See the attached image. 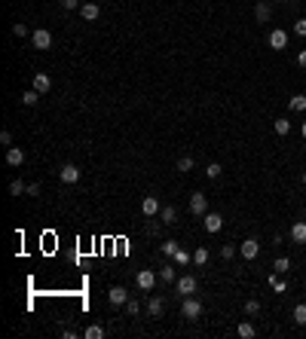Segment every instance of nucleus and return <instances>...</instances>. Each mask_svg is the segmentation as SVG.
Returning <instances> with one entry per match:
<instances>
[{
    "label": "nucleus",
    "mask_w": 306,
    "mask_h": 339,
    "mask_svg": "<svg viewBox=\"0 0 306 339\" xmlns=\"http://www.w3.org/2000/svg\"><path fill=\"white\" fill-rule=\"evenodd\" d=\"M0 144H3V147H12V135H9V132H0Z\"/></svg>",
    "instance_id": "obj_40"
},
{
    "label": "nucleus",
    "mask_w": 306,
    "mask_h": 339,
    "mask_svg": "<svg viewBox=\"0 0 306 339\" xmlns=\"http://www.w3.org/2000/svg\"><path fill=\"white\" fill-rule=\"evenodd\" d=\"M107 302H111L114 309L125 306V302H129V291H125V288H120V284H117V288H111V291H107Z\"/></svg>",
    "instance_id": "obj_6"
},
{
    "label": "nucleus",
    "mask_w": 306,
    "mask_h": 339,
    "mask_svg": "<svg viewBox=\"0 0 306 339\" xmlns=\"http://www.w3.org/2000/svg\"><path fill=\"white\" fill-rule=\"evenodd\" d=\"M31 89H37L40 95H49V89H52L49 74H34V86H31Z\"/></svg>",
    "instance_id": "obj_13"
},
{
    "label": "nucleus",
    "mask_w": 306,
    "mask_h": 339,
    "mask_svg": "<svg viewBox=\"0 0 306 339\" xmlns=\"http://www.w3.org/2000/svg\"><path fill=\"white\" fill-rule=\"evenodd\" d=\"M9 193H12V195H25V193H28V187H25L22 181H12V184H9Z\"/></svg>",
    "instance_id": "obj_32"
},
{
    "label": "nucleus",
    "mask_w": 306,
    "mask_h": 339,
    "mask_svg": "<svg viewBox=\"0 0 306 339\" xmlns=\"http://www.w3.org/2000/svg\"><path fill=\"white\" fill-rule=\"evenodd\" d=\"M239 254H242V260H254V257L260 254V242H257V239H245V242L239 244Z\"/></svg>",
    "instance_id": "obj_7"
},
{
    "label": "nucleus",
    "mask_w": 306,
    "mask_h": 339,
    "mask_svg": "<svg viewBox=\"0 0 306 339\" xmlns=\"http://www.w3.org/2000/svg\"><path fill=\"white\" fill-rule=\"evenodd\" d=\"M202 226L208 229V233H221V229H224V217H221L218 211H208L205 217H202Z\"/></svg>",
    "instance_id": "obj_8"
},
{
    "label": "nucleus",
    "mask_w": 306,
    "mask_h": 339,
    "mask_svg": "<svg viewBox=\"0 0 306 339\" xmlns=\"http://www.w3.org/2000/svg\"><path fill=\"white\" fill-rule=\"evenodd\" d=\"M31 46H34V49H40V52L52 49V34H49L46 28H37V31H31Z\"/></svg>",
    "instance_id": "obj_2"
},
{
    "label": "nucleus",
    "mask_w": 306,
    "mask_h": 339,
    "mask_svg": "<svg viewBox=\"0 0 306 339\" xmlns=\"http://www.w3.org/2000/svg\"><path fill=\"white\" fill-rule=\"evenodd\" d=\"M221 174H224V168H221L218 162H208V165H205V177H208V181H218Z\"/></svg>",
    "instance_id": "obj_26"
},
{
    "label": "nucleus",
    "mask_w": 306,
    "mask_h": 339,
    "mask_svg": "<svg viewBox=\"0 0 306 339\" xmlns=\"http://www.w3.org/2000/svg\"><path fill=\"white\" fill-rule=\"evenodd\" d=\"M190 214H196V217H205V214H208L205 193H190Z\"/></svg>",
    "instance_id": "obj_4"
},
{
    "label": "nucleus",
    "mask_w": 306,
    "mask_h": 339,
    "mask_svg": "<svg viewBox=\"0 0 306 339\" xmlns=\"http://www.w3.org/2000/svg\"><path fill=\"white\" fill-rule=\"evenodd\" d=\"M178 247H181V244H178L175 239H169V242H163V244H159V251H163L166 257H175V254H178Z\"/></svg>",
    "instance_id": "obj_27"
},
{
    "label": "nucleus",
    "mask_w": 306,
    "mask_h": 339,
    "mask_svg": "<svg viewBox=\"0 0 306 339\" xmlns=\"http://www.w3.org/2000/svg\"><path fill=\"white\" fill-rule=\"evenodd\" d=\"M276 3H282V0H276Z\"/></svg>",
    "instance_id": "obj_45"
},
{
    "label": "nucleus",
    "mask_w": 306,
    "mask_h": 339,
    "mask_svg": "<svg viewBox=\"0 0 306 339\" xmlns=\"http://www.w3.org/2000/svg\"><path fill=\"white\" fill-rule=\"evenodd\" d=\"M273 291H276V293H285V291H288V281L276 278V284H273Z\"/></svg>",
    "instance_id": "obj_39"
},
{
    "label": "nucleus",
    "mask_w": 306,
    "mask_h": 339,
    "mask_svg": "<svg viewBox=\"0 0 306 339\" xmlns=\"http://www.w3.org/2000/svg\"><path fill=\"white\" fill-rule=\"evenodd\" d=\"M59 177H61V184H77V181H80V168L67 162V165L59 171Z\"/></svg>",
    "instance_id": "obj_12"
},
{
    "label": "nucleus",
    "mask_w": 306,
    "mask_h": 339,
    "mask_svg": "<svg viewBox=\"0 0 306 339\" xmlns=\"http://www.w3.org/2000/svg\"><path fill=\"white\" fill-rule=\"evenodd\" d=\"M40 98H43V95L37 92V89H28V92H22V104H25V107H34Z\"/></svg>",
    "instance_id": "obj_21"
},
{
    "label": "nucleus",
    "mask_w": 306,
    "mask_h": 339,
    "mask_svg": "<svg viewBox=\"0 0 306 339\" xmlns=\"http://www.w3.org/2000/svg\"><path fill=\"white\" fill-rule=\"evenodd\" d=\"M181 312H184V318H187V321H196V318H202V302L196 299V296H184Z\"/></svg>",
    "instance_id": "obj_3"
},
{
    "label": "nucleus",
    "mask_w": 306,
    "mask_h": 339,
    "mask_svg": "<svg viewBox=\"0 0 306 339\" xmlns=\"http://www.w3.org/2000/svg\"><path fill=\"white\" fill-rule=\"evenodd\" d=\"M193 165H196V162H193V156H181V159H178V171H184V174L193 171Z\"/></svg>",
    "instance_id": "obj_30"
},
{
    "label": "nucleus",
    "mask_w": 306,
    "mask_h": 339,
    "mask_svg": "<svg viewBox=\"0 0 306 339\" xmlns=\"http://www.w3.org/2000/svg\"><path fill=\"white\" fill-rule=\"evenodd\" d=\"M291 318H294V324H306V302H297L294 306V312H291Z\"/></svg>",
    "instance_id": "obj_23"
},
{
    "label": "nucleus",
    "mask_w": 306,
    "mask_h": 339,
    "mask_svg": "<svg viewBox=\"0 0 306 339\" xmlns=\"http://www.w3.org/2000/svg\"><path fill=\"white\" fill-rule=\"evenodd\" d=\"M159 281H163V284H175V281H178L175 266H166V269H159Z\"/></svg>",
    "instance_id": "obj_22"
},
{
    "label": "nucleus",
    "mask_w": 306,
    "mask_h": 339,
    "mask_svg": "<svg viewBox=\"0 0 306 339\" xmlns=\"http://www.w3.org/2000/svg\"><path fill=\"white\" fill-rule=\"evenodd\" d=\"M291 242L294 244H306V220H297L291 226Z\"/></svg>",
    "instance_id": "obj_14"
},
{
    "label": "nucleus",
    "mask_w": 306,
    "mask_h": 339,
    "mask_svg": "<svg viewBox=\"0 0 306 339\" xmlns=\"http://www.w3.org/2000/svg\"><path fill=\"white\" fill-rule=\"evenodd\" d=\"M221 257L224 260H233V257H236V244H224L221 247Z\"/></svg>",
    "instance_id": "obj_36"
},
{
    "label": "nucleus",
    "mask_w": 306,
    "mask_h": 339,
    "mask_svg": "<svg viewBox=\"0 0 306 339\" xmlns=\"http://www.w3.org/2000/svg\"><path fill=\"white\" fill-rule=\"evenodd\" d=\"M288 110H291V113H303L306 110V95H291V98H288Z\"/></svg>",
    "instance_id": "obj_17"
},
{
    "label": "nucleus",
    "mask_w": 306,
    "mask_h": 339,
    "mask_svg": "<svg viewBox=\"0 0 306 339\" xmlns=\"http://www.w3.org/2000/svg\"><path fill=\"white\" fill-rule=\"evenodd\" d=\"M80 15H83L86 22H95L98 15H101V6H98V3H83V6H80Z\"/></svg>",
    "instance_id": "obj_15"
},
{
    "label": "nucleus",
    "mask_w": 306,
    "mask_h": 339,
    "mask_svg": "<svg viewBox=\"0 0 306 339\" xmlns=\"http://www.w3.org/2000/svg\"><path fill=\"white\" fill-rule=\"evenodd\" d=\"M193 263L196 266H205L208 263V247H196V251H193Z\"/></svg>",
    "instance_id": "obj_28"
},
{
    "label": "nucleus",
    "mask_w": 306,
    "mask_h": 339,
    "mask_svg": "<svg viewBox=\"0 0 306 339\" xmlns=\"http://www.w3.org/2000/svg\"><path fill=\"white\" fill-rule=\"evenodd\" d=\"M159 211H163V208H159L156 195H144V202H141V214H144V217H156Z\"/></svg>",
    "instance_id": "obj_9"
},
{
    "label": "nucleus",
    "mask_w": 306,
    "mask_h": 339,
    "mask_svg": "<svg viewBox=\"0 0 306 339\" xmlns=\"http://www.w3.org/2000/svg\"><path fill=\"white\" fill-rule=\"evenodd\" d=\"M83 336H86V339H104V327H101V324H89V327L83 330Z\"/></svg>",
    "instance_id": "obj_24"
},
{
    "label": "nucleus",
    "mask_w": 306,
    "mask_h": 339,
    "mask_svg": "<svg viewBox=\"0 0 306 339\" xmlns=\"http://www.w3.org/2000/svg\"><path fill=\"white\" fill-rule=\"evenodd\" d=\"M25 195H40V184H28V193Z\"/></svg>",
    "instance_id": "obj_41"
},
{
    "label": "nucleus",
    "mask_w": 306,
    "mask_h": 339,
    "mask_svg": "<svg viewBox=\"0 0 306 339\" xmlns=\"http://www.w3.org/2000/svg\"><path fill=\"white\" fill-rule=\"evenodd\" d=\"M273 269H276L279 275H288V272H291V260H288V257H279V260L273 263Z\"/></svg>",
    "instance_id": "obj_25"
},
{
    "label": "nucleus",
    "mask_w": 306,
    "mask_h": 339,
    "mask_svg": "<svg viewBox=\"0 0 306 339\" xmlns=\"http://www.w3.org/2000/svg\"><path fill=\"white\" fill-rule=\"evenodd\" d=\"M22 162H25V150H22V147H6V165L19 168Z\"/></svg>",
    "instance_id": "obj_11"
},
{
    "label": "nucleus",
    "mask_w": 306,
    "mask_h": 339,
    "mask_svg": "<svg viewBox=\"0 0 306 339\" xmlns=\"http://www.w3.org/2000/svg\"><path fill=\"white\" fill-rule=\"evenodd\" d=\"M172 260H175V266H187V263H190V251H184V247H178V254H175Z\"/></svg>",
    "instance_id": "obj_31"
},
{
    "label": "nucleus",
    "mask_w": 306,
    "mask_h": 339,
    "mask_svg": "<svg viewBox=\"0 0 306 339\" xmlns=\"http://www.w3.org/2000/svg\"><path fill=\"white\" fill-rule=\"evenodd\" d=\"M12 34H15V37H31V31H28V25H12Z\"/></svg>",
    "instance_id": "obj_35"
},
{
    "label": "nucleus",
    "mask_w": 306,
    "mask_h": 339,
    "mask_svg": "<svg viewBox=\"0 0 306 339\" xmlns=\"http://www.w3.org/2000/svg\"><path fill=\"white\" fill-rule=\"evenodd\" d=\"M300 135H303V138H306V122H303V126H300Z\"/></svg>",
    "instance_id": "obj_43"
},
{
    "label": "nucleus",
    "mask_w": 306,
    "mask_h": 339,
    "mask_svg": "<svg viewBox=\"0 0 306 339\" xmlns=\"http://www.w3.org/2000/svg\"><path fill=\"white\" fill-rule=\"evenodd\" d=\"M196 288H199V281H196L193 275H178V281H175V291H178V296H193L196 293Z\"/></svg>",
    "instance_id": "obj_1"
},
{
    "label": "nucleus",
    "mask_w": 306,
    "mask_h": 339,
    "mask_svg": "<svg viewBox=\"0 0 306 339\" xmlns=\"http://www.w3.org/2000/svg\"><path fill=\"white\" fill-rule=\"evenodd\" d=\"M297 64H300V67H306V49H300V52H297Z\"/></svg>",
    "instance_id": "obj_42"
},
{
    "label": "nucleus",
    "mask_w": 306,
    "mask_h": 339,
    "mask_svg": "<svg viewBox=\"0 0 306 339\" xmlns=\"http://www.w3.org/2000/svg\"><path fill=\"white\" fill-rule=\"evenodd\" d=\"M163 306H166V299H163V296H150V302H147L150 318H159V315H163Z\"/></svg>",
    "instance_id": "obj_19"
},
{
    "label": "nucleus",
    "mask_w": 306,
    "mask_h": 339,
    "mask_svg": "<svg viewBox=\"0 0 306 339\" xmlns=\"http://www.w3.org/2000/svg\"><path fill=\"white\" fill-rule=\"evenodd\" d=\"M83 3H80V0H61V9L64 12H74V9H80Z\"/></svg>",
    "instance_id": "obj_34"
},
{
    "label": "nucleus",
    "mask_w": 306,
    "mask_h": 339,
    "mask_svg": "<svg viewBox=\"0 0 306 339\" xmlns=\"http://www.w3.org/2000/svg\"><path fill=\"white\" fill-rule=\"evenodd\" d=\"M236 333H239L242 339H254V336H257V330H254V324H251V321H239Z\"/></svg>",
    "instance_id": "obj_20"
},
{
    "label": "nucleus",
    "mask_w": 306,
    "mask_h": 339,
    "mask_svg": "<svg viewBox=\"0 0 306 339\" xmlns=\"http://www.w3.org/2000/svg\"><path fill=\"white\" fill-rule=\"evenodd\" d=\"M303 187H306V174H303Z\"/></svg>",
    "instance_id": "obj_44"
},
{
    "label": "nucleus",
    "mask_w": 306,
    "mask_h": 339,
    "mask_svg": "<svg viewBox=\"0 0 306 339\" xmlns=\"http://www.w3.org/2000/svg\"><path fill=\"white\" fill-rule=\"evenodd\" d=\"M159 220H163L166 226H172V223H178V208H175V205H166L163 211H159Z\"/></svg>",
    "instance_id": "obj_18"
},
{
    "label": "nucleus",
    "mask_w": 306,
    "mask_h": 339,
    "mask_svg": "<svg viewBox=\"0 0 306 339\" xmlns=\"http://www.w3.org/2000/svg\"><path fill=\"white\" fill-rule=\"evenodd\" d=\"M125 312H129V315H138V312H141V302L129 296V302H125Z\"/></svg>",
    "instance_id": "obj_37"
},
{
    "label": "nucleus",
    "mask_w": 306,
    "mask_h": 339,
    "mask_svg": "<svg viewBox=\"0 0 306 339\" xmlns=\"http://www.w3.org/2000/svg\"><path fill=\"white\" fill-rule=\"evenodd\" d=\"M288 46V31H282V28H276V31H269V49H285Z\"/></svg>",
    "instance_id": "obj_10"
},
{
    "label": "nucleus",
    "mask_w": 306,
    "mask_h": 339,
    "mask_svg": "<svg viewBox=\"0 0 306 339\" xmlns=\"http://www.w3.org/2000/svg\"><path fill=\"white\" fill-rule=\"evenodd\" d=\"M254 19L263 25V22H269V19H273V9H269V3H263V0H260V3L254 6Z\"/></svg>",
    "instance_id": "obj_16"
},
{
    "label": "nucleus",
    "mask_w": 306,
    "mask_h": 339,
    "mask_svg": "<svg viewBox=\"0 0 306 339\" xmlns=\"http://www.w3.org/2000/svg\"><path fill=\"white\" fill-rule=\"evenodd\" d=\"M273 129H276V135H288V132H291V122H288L285 116H279V119L273 122Z\"/></svg>",
    "instance_id": "obj_29"
},
{
    "label": "nucleus",
    "mask_w": 306,
    "mask_h": 339,
    "mask_svg": "<svg viewBox=\"0 0 306 339\" xmlns=\"http://www.w3.org/2000/svg\"><path fill=\"white\" fill-rule=\"evenodd\" d=\"M245 315H260V302L257 299H248L245 302Z\"/></svg>",
    "instance_id": "obj_33"
},
{
    "label": "nucleus",
    "mask_w": 306,
    "mask_h": 339,
    "mask_svg": "<svg viewBox=\"0 0 306 339\" xmlns=\"http://www.w3.org/2000/svg\"><path fill=\"white\" fill-rule=\"evenodd\" d=\"M294 34H297V37H306V19H297L294 22Z\"/></svg>",
    "instance_id": "obj_38"
},
{
    "label": "nucleus",
    "mask_w": 306,
    "mask_h": 339,
    "mask_svg": "<svg viewBox=\"0 0 306 339\" xmlns=\"http://www.w3.org/2000/svg\"><path fill=\"white\" fill-rule=\"evenodd\" d=\"M159 281V272H153V269H141L138 275H135V284L141 291H153V284Z\"/></svg>",
    "instance_id": "obj_5"
}]
</instances>
